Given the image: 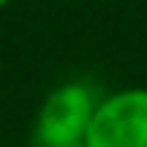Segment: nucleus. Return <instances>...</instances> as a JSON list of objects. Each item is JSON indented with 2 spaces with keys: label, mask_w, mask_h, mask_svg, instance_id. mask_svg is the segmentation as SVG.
Here are the masks:
<instances>
[{
  "label": "nucleus",
  "mask_w": 147,
  "mask_h": 147,
  "mask_svg": "<svg viewBox=\"0 0 147 147\" xmlns=\"http://www.w3.org/2000/svg\"><path fill=\"white\" fill-rule=\"evenodd\" d=\"M98 98L84 81H66L49 90L38 107L29 147H84Z\"/></svg>",
  "instance_id": "f257e3e1"
},
{
  "label": "nucleus",
  "mask_w": 147,
  "mask_h": 147,
  "mask_svg": "<svg viewBox=\"0 0 147 147\" xmlns=\"http://www.w3.org/2000/svg\"><path fill=\"white\" fill-rule=\"evenodd\" d=\"M84 147H147V87L101 95Z\"/></svg>",
  "instance_id": "f03ea898"
},
{
  "label": "nucleus",
  "mask_w": 147,
  "mask_h": 147,
  "mask_svg": "<svg viewBox=\"0 0 147 147\" xmlns=\"http://www.w3.org/2000/svg\"><path fill=\"white\" fill-rule=\"evenodd\" d=\"M12 3V0H0V9H3V6H9Z\"/></svg>",
  "instance_id": "7ed1b4c3"
}]
</instances>
